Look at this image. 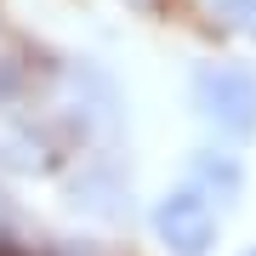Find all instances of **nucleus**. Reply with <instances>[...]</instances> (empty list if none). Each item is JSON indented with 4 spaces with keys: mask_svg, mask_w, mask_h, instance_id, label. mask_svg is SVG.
<instances>
[{
    "mask_svg": "<svg viewBox=\"0 0 256 256\" xmlns=\"http://www.w3.org/2000/svg\"><path fill=\"white\" fill-rule=\"evenodd\" d=\"M57 97H63V114L74 126V137L86 148H114L120 131H126V97H120V80L108 68L86 63V57H74V63L57 68Z\"/></svg>",
    "mask_w": 256,
    "mask_h": 256,
    "instance_id": "nucleus-1",
    "label": "nucleus"
},
{
    "mask_svg": "<svg viewBox=\"0 0 256 256\" xmlns=\"http://www.w3.org/2000/svg\"><path fill=\"white\" fill-rule=\"evenodd\" d=\"M188 97H194V114L222 142L256 137V68L250 63H200L188 80Z\"/></svg>",
    "mask_w": 256,
    "mask_h": 256,
    "instance_id": "nucleus-2",
    "label": "nucleus"
},
{
    "mask_svg": "<svg viewBox=\"0 0 256 256\" xmlns=\"http://www.w3.org/2000/svg\"><path fill=\"white\" fill-rule=\"evenodd\" d=\"M148 228H154V239H160L171 256H210L216 239H222V210L210 205L200 188L176 182V188H165L160 200H154Z\"/></svg>",
    "mask_w": 256,
    "mask_h": 256,
    "instance_id": "nucleus-3",
    "label": "nucleus"
},
{
    "mask_svg": "<svg viewBox=\"0 0 256 256\" xmlns=\"http://www.w3.org/2000/svg\"><path fill=\"white\" fill-rule=\"evenodd\" d=\"M68 205L86 210L92 222H120L131 205V176L114 160V148H92L80 154V165L68 171Z\"/></svg>",
    "mask_w": 256,
    "mask_h": 256,
    "instance_id": "nucleus-4",
    "label": "nucleus"
},
{
    "mask_svg": "<svg viewBox=\"0 0 256 256\" xmlns=\"http://www.w3.org/2000/svg\"><path fill=\"white\" fill-rule=\"evenodd\" d=\"M188 188H200L216 210H234L245 200V160L234 154V148H200V154L188 160Z\"/></svg>",
    "mask_w": 256,
    "mask_h": 256,
    "instance_id": "nucleus-5",
    "label": "nucleus"
},
{
    "mask_svg": "<svg viewBox=\"0 0 256 256\" xmlns=\"http://www.w3.org/2000/svg\"><path fill=\"white\" fill-rule=\"evenodd\" d=\"M239 256H256V245H250V250H239Z\"/></svg>",
    "mask_w": 256,
    "mask_h": 256,
    "instance_id": "nucleus-6",
    "label": "nucleus"
}]
</instances>
